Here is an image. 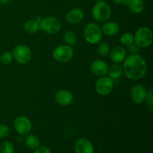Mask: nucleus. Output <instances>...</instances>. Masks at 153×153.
Returning a JSON list of instances; mask_svg holds the SVG:
<instances>
[{"mask_svg":"<svg viewBox=\"0 0 153 153\" xmlns=\"http://www.w3.org/2000/svg\"><path fill=\"white\" fill-rule=\"evenodd\" d=\"M123 71L128 79L133 81L140 80L147 72V64L139 54H130L124 60Z\"/></svg>","mask_w":153,"mask_h":153,"instance_id":"f257e3e1","label":"nucleus"},{"mask_svg":"<svg viewBox=\"0 0 153 153\" xmlns=\"http://www.w3.org/2000/svg\"><path fill=\"white\" fill-rule=\"evenodd\" d=\"M91 13L96 22L104 23L106 21L109 20L111 16V7L105 1H97L93 6Z\"/></svg>","mask_w":153,"mask_h":153,"instance_id":"f03ea898","label":"nucleus"},{"mask_svg":"<svg viewBox=\"0 0 153 153\" xmlns=\"http://www.w3.org/2000/svg\"><path fill=\"white\" fill-rule=\"evenodd\" d=\"M83 36L90 44H97L102 41L103 34L101 27L97 22H90L84 28Z\"/></svg>","mask_w":153,"mask_h":153,"instance_id":"7ed1b4c3","label":"nucleus"},{"mask_svg":"<svg viewBox=\"0 0 153 153\" xmlns=\"http://www.w3.org/2000/svg\"><path fill=\"white\" fill-rule=\"evenodd\" d=\"M134 43L140 49H145L151 46L153 41V34L149 28L141 26L134 34Z\"/></svg>","mask_w":153,"mask_h":153,"instance_id":"20e7f679","label":"nucleus"},{"mask_svg":"<svg viewBox=\"0 0 153 153\" xmlns=\"http://www.w3.org/2000/svg\"><path fill=\"white\" fill-rule=\"evenodd\" d=\"M74 55L73 46L67 44H61L56 46L52 52V57L59 63H67L70 61Z\"/></svg>","mask_w":153,"mask_h":153,"instance_id":"39448f33","label":"nucleus"},{"mask_svg":"<svg viewBox=\"0 0 153 153\" xmlns=\"http://www.w3.org/2000/svg\"><path fill=\"white\" fill-rule=\"evenodd\" d=\"M12 55L13 59L22 65L28 64L32 56L31 49L25 44H19L15 46L12 51Z\"/></svg>","mask_w":153,"mask_h":153,"instance_id":"423d86ee","label":"nucleus"},{"mask_svg":"<svg viewBox=\"0 0 153 153\" xmlns=\"http://www.w3.org/2000/svg\"><path fill=\"white\" fill-rule=\"evenodd\" d=\"M61 23L56 17L48 16L43 18L40 24V29L47 34H55L60 31Z\"/></svg>","mask_w":153,"mask_h":153,"instance_id":"0eeeda50","label":"nucleus"},{"mask_svg":"<svg viewBox=\"0 0 153 153\" xmlns=\"http://www.w3.org/2000/svg\"><path fill=\"white\" fill-rule=\"evenodd\" d=\"M114 86V82L113 79H111L109 76H102L99 77L96 82V91L100 96L106 97L112 92Z\"/></svg>","mask_w":153,"mask_h":153,"instance_id":"6e6552de","label":"nucleus"},{"mask_svg":"<svg viewBox=\"0 0 153 153\" xmlns=\"http://www.w3.org/2000/svg\"><path fill=\"white\" fill-rule=\"evenodd\" d=\"M13 127L19 135L25 136L31 132L32 129V123L28 117L20 115L14 119Z\"/></svg>","mask_w":153,"mask_h":153,"instance_id":"1a4fd4ad","label":"nucleus"},{"mask_svg":"<svg viewBox=\"0 0 153 153\" xmlns=\"http://www.w3.org/2000/svg\"><path fill=\"white\" fill-rule=\"evenodd\" d=\"M146 94H147V91L143 85L140 84H135L131 88L130 97L133 102L139 105L144 102Z\"/></svg>","mask_w":153,"mask_h":153,"instance_id":"9d476101","label":"nucleus"},{"mask_svg":"<svg viewBox=\"0 0 153 153\" xmlns=\"http://www.w3.org/2000/svg\"><path fill=\"white\" fill-rule=\"evenodd\" d=\"M73 94L67 89L58 90L55 94V100L59 105L68 106L73 102Z\"/></svg>","mask_w":153,"mask_h":153,"instance_id":"9b49d317","label":"nucleus"},{"mask_svg":"<svg viewBox=\"0 0 153 153\" xmlns=\"http://www.w3.org/2000/svg\"><path fill=\"white\" fill-rule=\"evenodd\" d=\"M85 17V13L80 7H73L67 13L65 16L66 21L70 25H78Z\"/></svg>","mask_w":153,"mask_h":153,"instance_id":"f8f14e48","label":"nucleus"},{"mask_svg":"<svg viewBox=\"0 0 153 153\" xmlns=\"http://www.w3.org/2000/svg\"><path fill=\"white\" fill-rule=\"evenodd\" d=\"M127 56V50L123 46H117L111 49L109 57L111 61L114 64L123 62Z\"/></svg>","mask_w":153,"mask_h":153,"instance_id":"ddd939ff","label":"nucleus"},{"mask_svg":"<svg viewBox=\"0 0 153 153\" xmlns=\"http://www.w3.org/2000/svg\"><path fill=\"white\" fill-rule=\"evenodd\" d=\"M108 64L102 59H96L91 64V70L95 76L102 77L107 75Z\"/></svg>","mask_w":153,"mask_h":153,"instance_id":"4468645a","label":"nucleus"},{"mask_svg":"<svg viewBox=\"0 0 153 153\" xmlns=\"http://www.w3.org/2000/svg\"><path fill=\"white\" fill-rule=\"evenodd\" d=\"M74 150L76 153H94V146L88 139L81 137L75 143Z\"/></svg>","mask_w":153,"mask_h":153,"instance_id":"2eb2a0df","label":"nucleus"},{"mask_svg":"<svg viewBox=\"0 0 153 153\" xmlns=\"http://www.w3.org/2000/svg\"><path fill=\"white\" fill-rule=\"evenodd\" d=\"M43 17L37 16L34 19L27 20L23 25V29L25 33L28 34H34L40 30V24Z\"/></svg>","mask_w":153,"mask_h":153,"instance_id":"dca6fc26","label":"nucleus"},{"mask_svg":"<svg viewBox=\"0 0 153 153\" xmlns=\"http://www.w3.org/2000/svg\"><path fill=\"white\" fill-rule=\"evenodd\" d=\"M102 34L107 37H114L119 33L120 26L114 21H106L101 27Z\"/></svg>","mask_w":153,"mask_h":153,"instance_id":"f3484780","label":"nucleus"},{"mask_svg":"<svg viewBox=\"0 0 153 153\" xmlns=\"http://www.w3.org/2000/svg\"><path fill=\"white\" fill-rule=\"evenodd\" d=\"M126 6L131 13L139 14L144 10L145 4L143 0H127Z\"/></svg>","mask_w":153,"mask_h":153,"instance_id":"a211bd4d","label":"nucleus"},{"mask_svg":"<svg viewBox=\"0 0 153 153\" xmlns=\"http://www.w3.org/2000/svg\"><path fill=\"white\" fill-rule=\"evenodd\" d=\"M107 74H108L109 77L113 79V80L119 79L123 74V67H121L119 64H114H114L108 67Z\"/></svg>","mask_w":153,"mask_h":153,"instance_id":"6ab92c4d","label":"nucleus"},{"mask_svg":"<svg viewBox=\"0 0 153 153\" xmlns=\"http://www.w3.org/2000/svg\"><path fill=\"white\" fill-rule=\"evenodd\" d=\"M25 143L27 147L32 150H35L37 148L40 146V139L35 134H27L25 139Z\"/></svg>","mask_w":153,"mask_h":153,"instance_id":"aec40b11","label":"nucleus"},{"mask_svg":"<svg viewBox=\"0 0 153 153\" xmlns=\"http://www.w3.org/2000/svg\"><path fill=\"white\" fill-rule=\"evenodd\" d=\"M64 40L66 44L73 46L77 43L78 37L76 33L73 31H67L64 34Z\"/></svg>","mask_w":153,"mask_h":153,"instance_id":"412c9836","label":"nucleus"},{"mask_svg":"<svg viewBox=\"0 0 153 153\" xmlns=\"http://www.w3.org/2000/svg\"><path fill=\"white\" fill-rule=\"evenodd\" d=\"M111 51V46L108 43L104 41H100L97 43V52L102 57H105L109 55Z\"/></svg>","mask_w":153,"mask_h":153,"instance_id":"4be33fe9","label":"nucleus"},{"mask_svg":"<svg viewBox=\"0 0 153 153\" xmlns=\"http://www.w3.org/2000/svg\"><path fill=\"white\" fill-rule=\"evenodd\" d=\"M134 34L131 32H125L120 37L121 44L124 46H128L134 43Z\"/></svg>","mask_w":153,"mask_h":153,"instance_id":"5701e85b","label":"nucleus"},{"mask_svg":"<svg viewBox=\"0 0 153 153\" xmlns=\"http://www.w3.org/2000/svg\"><path fill=\"white\" fill-rule=\"evenodd\" d=\"M13 55H12V52H4L0 56V63L4 66L9 65L13 61Z\"/></svg>","mask_w":153,"mask_h":153,"instance_id":"b1692460","label":"nucleus"},{"mask_svg":"<svg viewBox=\"0 0 153 153\" xmlns=\"http://www.w3.org/2000/svg\"><path fill=\"white\" fill-rule=\"evenodd\" d=\"M14 146L12 143L9 141H4L0 146V153H13Z\"/></svg>","mask_w":153,"mask_h":153,"instance_id":"393cba45","label":"nucleus"},{"mask_svg":"<svg viewBox=\"0 0 153 153\" xmlns=\"http://www.w3.org/2000/svg\"><path fill=\"white\" fill-rule=\"evenodd\" d=\"M153 98H152V90L149 89L147 91V94H146V99H145V101L146 102V108L147 111L149 113H152V108H153Z\"/></svg>","mask_w":153,"mask_h":153,"instance_id":"a878e982","label":"nucleus"},{"mask_svg":"<svg viewBox=\"0 0 153 153\" xmlns=\"http://www.w3.org/2000/svg\"><path fill=\"white\" fill-rule=\"evenodd\" d=\"M9 128L4 124H0V139L4 138L9 134Z\"/></svg>","mask_w":153,"mask_h":153,"instance_id":"bb28decb","label":"nucleus"},{"mask_svg":"<svg viewBox=\"0 0 153 153\" xmlns=\"http://www.w3.org/2000/svg\"><path fill=\"white\" fill-rule=\"evenodd\" d=\"M127 47H128V50L129 51V52L131 54H138L139 52H140V48L139 47V46H137L134 43L129 45V46H127Z\"/></svg>","mask_w":153,"mask_h":153,"instance_id":"cd10ccee","label":"nucleus"},{"mask_svg":"<svg viewBox=\"0 0 153 153\" xmlns=\"http://www.w3.org/2000/svg\"><path fill=\"white\" fill-rule=\"evenodd\" d=\"M34 153H52L51 152V150L49 149V147L45 146H39L38 148L34 150Z\"/></svg>","mask_w":153,"mask_h":153,"instance_id":"c85d7f7f","label":"nucleus"},{"mask_svg":"<svg viewBox=\"0 0 153 153\" xmlns=\"http://www.w3.org/2000/svg\"><path fill=\"white\" fill-rule=\"evenodd\" d=\"M114 4H120V5H126L127 0H112Z\"/></svg>","mask_w":153,"mask_h":153,"instance_id":"c756f323","label":"nucleus"},{"mask_svg":"<svg viewBox=\"0 0 153 153\" xmlns=\"http://www.w3.org/2000/svg\"><path fill=\"white\" fill-rule=\"evenodd\" d=\"M12 0H0V3L3 4H7L10 2H11Z\"/></svg>","mask_w":153,"mask_h":153,"instance_id":"7c9ffc66","label":"nucleus"},{"mask_svg":"<svg viewBox=\"0 0 153 153\" xmlns=\"http://www.w3.org/2000/svg\"><path fill=\"white\" fill-rule=\"evenodd\" d=\"M96 1V2H97V1H104V0H95Z\"/></svg>","mask_w":153,"mask_h":153,"instance_id":"2f4dec72","label":"nucleus"}]
</instances>
